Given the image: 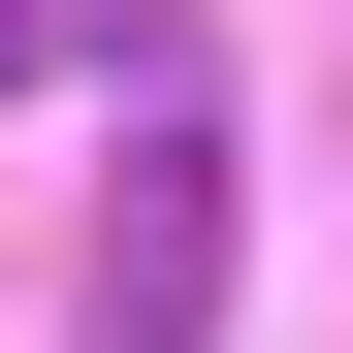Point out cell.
Returning a JSON list of instances; mask_svg holds the SVG:
<instances>
[{
	"instance_id": "cell-1",
	"label": "cell",
	"mask_w": 353,
	"mask_h": 353,
	"mask_svg": "<svg viewBox=\"0 0 353 353\" xmlns=\"http://www.w3.org/2000/svg\"><path fill=\"white\" fill-rule=\"evenodd\" d=\"M161 129H129V193H97V353H225V97H193V32H161Z\"/></svg>"
},
{
	"instance_id": "cell-2",
	"label": "cell",
	"mask_w": 353,
	"mask_h": 353,
	"mask_svg": "<svg viewBox=\"0 0 353 353\" xmlns=\"http://www.w3.org/2000/svg\"><path fill=\"white\" fill-rule=\"evenodd\" d=\"M32 32H65V0H0V65H32Z\"/></svg>"
}]
</instances>
